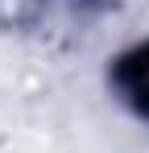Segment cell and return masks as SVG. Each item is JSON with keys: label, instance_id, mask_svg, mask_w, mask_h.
<instances>
[{"label": "cell", "instance_id": "obj_1", "mask_svg": "<svg viewBox=\"0 0 149 153\" xmlns=\"http://www.w3.org/2000/svg\"><path fill=\"white\" fill-rule=\"evenodd\" d=\"M116 83H120V91L128 95V103L137 112H149V46H141V50L120 58Z\"/></svg>", "mask_w": 149, "mask_h": 153}]
</instances>
